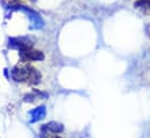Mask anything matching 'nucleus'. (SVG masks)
I'll return each instance as SVG.
<instances>
[{"label": "nucleus", "mask_w": 150, "mask_h": 138, "mask_svg": "<svg viewBox=\"0 0 150 138\" xmlns=\"http://www.w3.org/2000/svg\"><path fill=\"white\" fill-rule=\"evenodd\" d=\"M19 8H20L21 11H23V12L27 13L28 18L30 19V22H32V27H33V28L40 29V28H42V27L44 26V21L42 20V18L38 15V13H35L34 11H32V9H29V8H27V7H19Z\"/></svg>", "instance_id": "obj_1"}, {"label": "nucleus", "mask_w": 150, "mask_h": 138, "mask_svg": "<svg viewBox=\"0 0 150 138\" xmlns=\"http://www.w3.org/2000/svg\"><path fill=\"white\" fill-rule=\"evenodd\" d=\"M20 52L25 59H29V61H43L44 59V55L41 51L34 50L30 46L23 48L22 50H20Z\"/></svg>", "instance_id": "obj_2"}, {"label": "nucleus", "mask_w": 150, "mask_h": 138, "mask_svg": "<svg viewBox=\"0 0 150 138\" xmlns=\"http://www.w3.org/2000/svg\"><path fill=\"white\" fill-rule=\"evenodd\" d=\"M29 73H30V68L16 66L12 71V78L15 81H27L29 78Z\"/></svg>", "instance_id": "obj_3"}, {"label": "nucleus", "mask_w": 150, "mask_h": 138, "mask_svg": "<svg viewBox=\"0 0 150 138\" xmlns=\"http://www.w3.org/2000/svg\"><path fill=\"white\" fill-rule=\"evenodd\" d=\"M45 114H47V109L44 106H40L38 108L33 109L30 113H29V121L32 123H35L38 122L41 120H43L45 117Z\"/></svg>", "instance_id": "obj_4"}, {"label": "nucleus", "mask_w": 150, "mask_h": 138, "mask_svg": "<svg viewBox=\"0 0 150 138\" xmlns=\"http://www.w3.org/2000/svg\"><path fill=\"white\" fill-rule=\"evenodd\" d=\"M43 129H44V130H48V131H51V132L57 134V132L63 131V125H62L61 123H58V122H50V123L45 124V125L43 127Z\"/></svg>", "instance_id": "obj_5"}, {"label": "nucleus", "mask_w": 150, "mask_h": 138, "mask_svg": "<svg viewBox=\"0 0 150 138\" xmlns=\"http://www.w3.org/2000/svg\"><path fill=\"white\" fill-rule=\"evenodd\" d=\"M40 80V73L35 69L30 68V73H29V78H28V82L29 84H36Z\"/></svg>", "instance_id": "obj_6"}, {"label": "nucleus", "mask_w": 150, "mask_h": 138, "mask_svg": "<svg viewBox=\"0 0 150 138\" xmlns=\"http://www.w3.org/2000/svg\"><path fill=\"white\" fill-rule=\"evenodd\" d=\"M5 7H14L18 6V0H1Z\"/></svg>", "instance_id": "obj_7"}, {"label": "nucleus", "mask_w": 150, "mask_h": 138, "mask_svg": "<svg viewBox=\"0 0 150 138\" xmlns=\"http://www.w3.org/2000/svg\"><path fill=\"white\" fill-rule=\"evenodd\" d=\"M54 138H61V137H57V136H56V137H54Z\"/></svg>", "instance_id": "obj_8"}]
</instances>
